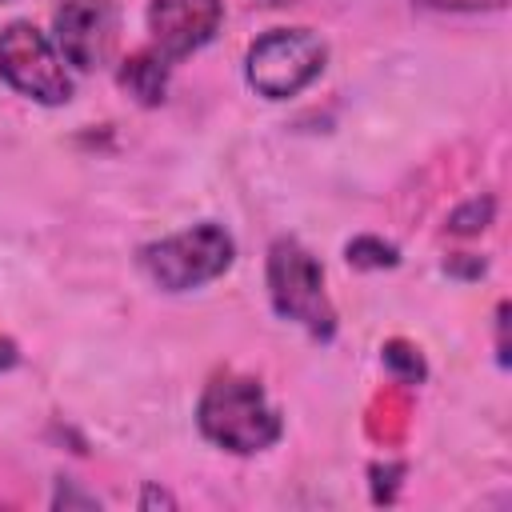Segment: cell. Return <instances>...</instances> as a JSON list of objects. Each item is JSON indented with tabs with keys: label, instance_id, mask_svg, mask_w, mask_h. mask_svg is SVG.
<instances>
[{
	"label": "cell",
	"instance_id": "cell-1",
	"mask_svg": "<svg viewBox=\"0 0 512 512\" xmlns=\"http://www.w3.org/2000/svg\"><path fill=\"white\" fill-rule=\"evenodd\" d=\"M196 424H200L204 440H212L216 448L236 452V456L264 452L284 432V420L268 404L260 380L240 376V372H216L204 384L200 404H196Z\"/></svg>",
	"mask_w": 512,
	"mask_h": 512
},
{
	"label": "cell",
	"instance_id": "cell-2",
	"mask_svg": "<svg viewBox=\"0 0 512 512\" xmlns=\"http://www.w3.org/2000/svg\"><path fill=\"white\" fill-rule=\"evenodd\" d=\"M232 260H236V244L212 220L192 224L184 232H172V236L140 248V268L160 292H192V288L224 276L232 268Z\"/></svg>",
	"mask_w": 512,
	"mask_h": 512
},
{
	"label": "cell",
	"instance_id": "cell-3",
	"mask_svg": "<svg viewBox=\"0 0 512 512\" xmlns=\"http://www.w3.org/2000/svg\"><path fill=\"white\" fill-rule=\"evenodd\" d=\"M264 280H268V300L284 320H296L316 340H332L336 308L324 292V268L300 240H292V236L272 240Z\"/></svg>",
	"mask_w": 512,
	"mask_h": 512
},
{
	"label": "cell",
	"instance_id": "cell-4",
	"mask_svg": "<svg viewBox=\"0 0 512 512\" xmlns=\"http://www.w3.org/2000/svg\"><path fill=\"white\" fill-rule=\"evenodd\" d=\"M328 64V44L308 28H272L244 56V80L264 100L304 92Z\"/></svg>",
	"mask_w": 512,
	"mask_h": 512
},
{
	"label": "cell",
	"instance_id": "cell-5",
	"mask_svg": "<svg viewBox=\"0 0 512 512\" xmlns=\"http://www.w3.org/2000/svg\"><path fill=\"white\" fill-rule=\"evenodd\" d=\"M0 76L36 104H68L72 76L64 56L56 52L52 36L40 32L32 20H12L0 28Z\"/></svg>",
	"mask_w": 512,
	"mask_h": 512
},
{
	"label": "cell",
	"instance_id": "cell-6",
	"mask_svg": "<svg viewBox=\"0 0 512 512\" xmlns=\"http://www.w3.org/2000/svg\"><path fill=\"white\" fill-rule=\"evenodd\" d=\"M52 32L56 52L72 68L92 72L108 60L116 44V8L108 0H64L52 16Z\"/></svg>",
	"mask_w": 512,
	"mask_h": 512
},
{
	"label": "cell",
	"instance_id": "cell-7",
	"mask_svg": "<svg viewBox=\"0 0 512 512\" xmlns=\"http://www.w3.org/2000/svg\"><path fill=\"white\" fill-rule=\"evenodd\" d=\"M144 20H148L152 48L176 64L216 36L224 20V4L220 0H152Z\"/></svg>",
	"mask_w": 512,
	"mask_h": 512
},
{
	"label": "cell",
	"instance_id": "cell-8",
	"mask_svg": "<svg viewBox=\"0 0 512 512\" xmlns=\"http://www.w3.org/2000/svg\"><path fill=\"white\" fill-rule=\"evenodd\" d=\"M168 72H172V60H164V56L148 44V48L132 52V56L120 64V88H124L136 104L156 108V104L164 100V92H168Z\"/></svg>",
	"mask_w": 512,
	"mask_h": 512
},
{
	"label": "cell",
	"instance_id": "cell-9",
	"mask_svg": "<svg viewBox=\"0 0 512 512\" xmlns=\"http://www.w3.org/2000/svg\"><path fill=\"white\" fill-rule=\"evenodd\" d=\"M344 260L352 268L376 272V268H396L400 264V252H396V244H388L380 236H356V240L344 244Z\"/></svg>",
	"mask_w": 512,
	"mask_h": 512
},
{
	"label": "cell",
	"instance_id": "cell-10",
	"mask_svg": "<svg viewBox=\"0 0 512 512\" xmlns=\"http://www.w3.org/2000/svg\"><path fill=\"white\" fill-rule=\"evenodd\" d=\"M492 216H496V200L492 196H472V200H464L460 208L448 212V232L452 236H476L492 224Z\"/></svg>",
	"mask_w": 512,
	"mask_h": 512
},
{
	"label": "cell",
	"instance_id": "cell-11",
	"mask_svg": "<svg viewBox=\"0 0 512 512\" xmlns=\"http://www.w3.org/2000/svg\"><path fill=\"white\" fill-rule=\"evenodd\" d=\"M384 364H388L404 384L424 380V360H420V352H416L412 344H404V340H388V344H384Z\"/></svg>",
	"mask_w": 512,
	"mask_h": 512
},
{
	"label": "cell",
	"instance_id": "cell-12",
	"mask_svg": "<svg viewBox=\"0 0 512 512\" xmlns=\"http://www.w3.org/2000/svg\"><path fill=\"white\" fill-rule=\"evenodd\" d=\"M368 476H372V500H376V504H388V500L396 496V488H400L404 464H372Z\"/></svg>",
	"mask_w": 512,
	"mask_h": 512
},
{
	"label": "cell",
	"instance_id": "cell-13",
	"mask_svg": "<svg viewBox=\"0 0 512 512\" xmlns=\"http://www.w3.org/2000/svg\"><path fill=\"white\" fill-rule=\"evenodd\" d=\"M416 4L436 8V12H496L508 0H416Z\"/></svg>",
	"mask_w": 512,
	"mask_h": 512
},
{
	"label": "cell",
	"instance_id": "cell-14",
	"mask_svg": "<svg viewBox=\"0 0 512 512\" xmlns=\"http://www.w3.org/2000/svg\"><path fill=\"white\" fill-rule=\"evenodd\" d=\"M52 508H100V500L88 496V492H80L72 480H60V488L52 496Z\"/></svg>",
	"mask_w": 512,
	"mask_h": 512
},
{
	"label": "cell",
	"instance_id": "cell-15",
	"mask_svg": "<svg viewBox=\"0 0 512 512\" xmlns=\"http://www.w3.org/2000/svg\"><path fill=\"white\" fill-rule=\"evenodd\" d=\"M496 364L508 368V304L504 300L496 308Z\"/></svg>",
	"mask_w": 512,
	"mask_h": 512
},
{
	"label": "cell",
	"instance_id": "cell-16",
	"mask_svg": "<svg viewBox=\"0 0 512 512\" xmlns=\"http://www.w3.org/2000/svg\"><path fill=\"white\" fill-rule=\"evenodd\" d=\"M444 268H448V272H456V276H480V272H484V260H480V256H468V252H460V256H448V260H444Z\"/></svg>",
	"mask_w": 512,
	"mask_h": 512
},
{
	"label": "cell",
	"instance_id": "cell-17",
	"mask_svg": "<svg viewBox=\"0 0 512 512\" xmlns=\"http://www.w3.org/2000/svg\"><path fill=\"white\" fill-rule=\"evenodd\" d=\"M140 508L148 512V508H176V500L164 492V488H156V484H148L144 492H140Z\"/></svg>",
	"mask_w": 512,
	"mask_h": 512
},
{
	"label": "cell",
	"instance_id": "cell-18",
	"mask_svg": "<svg viewBox=\"0 0 512 512\" xmlns=\"http://www.w3.org/2000/svg\"><path fill=\"white\" fill-rule=\"evenodd\" d=\"M16 360H20V348H16V340L0 336V372H4V368H12Z\"/></svg>",
	"mask_w": 512,
	"mask_h": 512
},
{
	"label": "cell",
	"instance_id": "cell-19",
	"mask_svg": "<svg viewBox=\"0 0 512 512\" xmlns=\"http://www.w3.org/2000/svg\"><path fill=\"white\" fill-rule=\"evenodd\" d=\"M0 4H4V0H0Z\"/></svg>",
	"mask_w": 512,
	"mask_h": 512
}]
</instances>
